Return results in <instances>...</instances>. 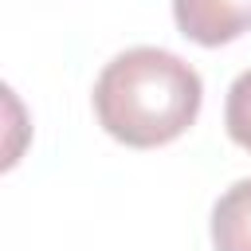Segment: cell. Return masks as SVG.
Wrapping results in <instances>:
<instances>
[{
	"mask_svg": "<svg viewBox=\"0 0 251 251\" xmlns=\"http://www.w3.org/2000/svg\"><path fill=\"white\" fill-rule=\"evenodd\" d=\"M204 82L196 67L165 47H129L114 55L94 82L98 126L129 149L176 141L196 122Z\"/></svg>",
	"mask_w": 251,
	"mask_h": 251,
	"instance_id": "cell-1",
	"label": "cell"
},
{
	"mask_svg": "<svg viewBox=\"0 0 251 251\" xmlns=\"http://www.w3.org/2000/svg\"><path fill=\"white\" fill-rule=\"evenodd\" d=\"M173 20L184 39L220 47L251 31V0H173Z\"/></svg>",
	"mask_w": 251,
	"mask_h": 251,
	"instance_id": "cell-2",
	"label": "cell"
},
{
	"mask_svg": "<svg viewBox=\"0 0 251 251\" xmlns=\"http://www.w3.org/2000/svg\"><path fill=\"white\" fill-rule=\"evenodd\" d=\"M212 247L251 251V176L235 180L212 208Z\"/></svg>",
	"mask_w": 251,
	"mask_h": 251,
	"instance_id": "cell-3",
	"label": "cell"
},
{
	"mask_svg": "<svg viewBox=\"0 0 251 251\" xmlns=\"http://www.w3.org/2000/svg\"><path fill=\"white\" fill-rule=\"evenodd\" d=\"M224 126L227 137L251 153V71H243L231 86H227V102H224Z\"/></svg>",
	"mask_w": 251,
	"mask_h": 251,
	"instance_id": "cell-4",
	"label": "cell"
}]
</instances>
